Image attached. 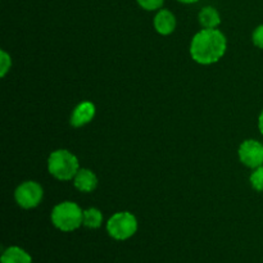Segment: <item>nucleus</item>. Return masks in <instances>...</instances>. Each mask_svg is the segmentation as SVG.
<instances>
[{"mask_svg":"<svg viewBox=\"0 0 263 263\" xmlns=\"http://www.w3.org/2000/svg\"><path fill=\"white\" fill-rule=\"evenodd\" d=\"M12 68V58L10 54H8L4 49L0 50V76L4 79L8 72Z\"/></svg>","mask_w":263,"mask_h":263,"instance_id":"nucleus-14","label":"nucleus"},{"mask_svg":"<svg viewBox=\"0 0 263 263\" xmlns=\"http://www.w3.org/2000/svg\"><path fill=\"white\" fill-rule=\"evenodd\" d=\"M107 231L116 240H127L138 231V220L127 211L117 212L108 220Z\"/></svg>","mask_w":263,"mask_h":263,"instance_id":"nucleus-4","label":"nucleus"},{"mask_svg":"<svg viewBox=\"0 0 263 263\" xmlns=\"http://www.w3.org/2000/svg\"><path fill=\"white\" fill-rule=\"evenodd\" d=\"M249 181H251L252 187H253L256 192L263 193V166L257 167V168H254L253 171H252Z\"/></svg>","mask_w":263,"mask_h":263,"instance_id":"nucleus-13","label":"nucleus"},{"mask_svg":"<svg viewBox=\"0 0 263 263\" xmlns=\"http://www.w3.org/2000/svg\"><path fill=\"white\" fill-rule=\"evenodd\" d=\"M103 223V213L98 208H87L84 211V226L87 229H99Z\"/></svg>","mask_w":263,"mask_h":263,"instance_id":"nucleus-12","label":"nucleus"},{"mask_svg":"<svg viewBox=\"0 0 263 263\" xmlns=\"http://www.w3.org/2000/svg\"><path fill=\"white\" fill-rule=\"evenodd\" d=\"M258 130L263 135V109L261 110V113H259L258 116Z\"/></svg>","mask_w":263,"mask_h":263,"instance_id":"nucleus-17","label":"nucleus"},{"mask_svg":"<svg viewBox=\"0 0 263 263\" xmlns=\"http://www.w3.org/2000/svg\"><path fill=\"white\" fill-rule=\"evenodd\" d=\"M177 2L182 3V4H194V3L199 2V0H177Z\"/></svg>","mask_w":263,"mask_h":263,"instance_id":"nucleus-18","label":"nucleus"},{"mask_svg":"<svg viewBox=\"0 0 263 263\" xmlns=\"http://www.w3.org/2000/svg\"><path fill=\"white\" fill-rule=\"evenodd\" d=\"M153 25L159 35L168 36L171 35L175 31V28H176V17H175V14L171 10L161 8L159 10H157L156 15H154Z\"/></svg>","mask_w":263,"mask_h":263,"instance_id":"nucleus-8","label":"nucleus"},{"mask_svg":"<svg viewBox=\"0 0 263 263\" xmlns=\"http://www.w3.org/2000/svg\"><path fill=\"white\" fill-rule=\"evenodd\" d=\"M139 7L143 8L144 10L148 12H154V10H159L163 7L164 0H136Z\"/></svg>","mask_w":263,"mask_h":263,"instance_id":"nucleus-15","label":"nucleus"},{"mask_svg":"<svg viewBox=\"0 0 263 263\" xmlns=\"http://www.w3.org/2000/svg\"><path fill=\"white\" fill-rule=\"evenodd\" d=\"M95 113H97V108L91 102H81L74 107L69 123L76 128L86 126L87 123L94 120Z\"/></svg>","mask_w":263,"mask_h":263,"instance_id":"nucleus-7","label":"nucleus"},{"mask_svg":"<svg viewBox=\"0 0 263 263\" xmlns=\"http://www.w3.org/2000/svg\"><path fill=\"white\" fill-rule=\"evenodd\" d=\"M44 198V190L36 181H25L18 185L14 192V199L23 210H32L41 203Z\"/></svg>","mask_w":263,"mask_h":263,"instance_id":"nucleus-5","label":"nucleus"},{"mask_svg":"<svg viewBox=\"0 0 263 263\" xmlns=\"http://www.w3.org/2000/svg\"><path fill=\"white\" fill-rule=\"evenodd\" d=\"M73 185L79 192L92 193L98 186V177L91 170L80 168L73 177Z\"/></svg>","mask_w":263,"mask_h":263,"instance_id":"nucleus-9","label":"nucleus"},{"mask_svg":"<svg viewBox=\"0 0 263 263\" xmlns=\"http://www.w3.org/2000/svg\"><path fill=\"white\" fill-rule=\"evenodd\" d=\"M198 20L202 28H217L221 23V15L215 7L207 5L200 9Z\"/></svg>","mask_w":263,"mask_h":263,"instance_id":"nucleus-10","label":"nucleus"},{"mask_svg":"<svg viewBox=\"0 0 263 263\" xmlns=\"http://www.w3.org/2000/svg\"><path fill=\"white\" fill-rule=\"evenodd\" d=\"M2 263H32V258L20 247H9L3 252Z\"/></svg>","mask_w":263,"mask_h":263,"instance_id":"nucleus-11","label":"nucleus"},{"mask_svg":"<svg viewBox=\"0 0 263 263\" xmlns=\"http://www.w3.org/2000/svg\"><path fill=\"white\" fill-rule=\"evenodd\" d=\"M226 49L228 40L218 28H202L193 36L190 55L198 64L210 66L225 55Z\"/></svg>","mask_w":263,"mask_h":263,"instance_id":"nucleus-1","label":"nucleus"},{"mask_svg":"<svg viewBox=\"0 0 263 263\" xmlns=\"http://www.w3.org/2000/svg\"><path fill=\"white\" fill-rule=\"evenodd\" d=\"M80 170L79 159L67 149H58L51 152L48 158L49 174L61 181L73 180Z\"/></svg>","mask_w":263,"mask_h":263,"instance_id":"nucleus-3","label":"nucleus"},{"mask_svg":"<svg viewBox=\"0 0 263 263\" xmlns=\"http://www.w3.org/2000/svg\"><path fill=\"white\" fill-rule=\"evenodd\" d=\"M238 156L241 163L249 168L263 166V144L254 139H247L239 146Z\"/></svg>","mask_w":263,"mask_h":263,"instance_id":"nucleus-6","label":"nucleus"},{"mask_svg":"<svg viewBox=\"0 0 263 263\" xmlns=\"http://www.w3.org/2000/svg\"><path fill=\"white\" fill-rule=\"evenodd\" d=\"M50 218L51 223L58 230L69 233L84 225V211L77 203L66 200L54 205Z\"/></svg>","mask_w":263,"mask_h":263,"instance_id":"nucleus-2","label":"nucleus"},{"mask_svg":"<svg viewBox=\"0 0 263 263\" xmlns=\"http://www.w3.org/2000/svg\"><path fill=\"white\" fill-rule=\"evenodd\" d=\"M252 41H253L254 46L263 50V23L254 28L253 33H252Z\"/></svg>","mask_w":263,"mask_h":263,"instance_id":"nucleus-16","label":"nucleus"}]
</instances>
